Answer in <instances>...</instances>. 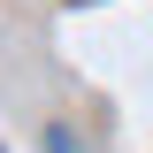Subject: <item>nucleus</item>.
Segmentation results:
<instances>
[{
    "label": "nucleus",
    "mask_w": 153,
    "mask_h": 153,
    "mask_svg": "<svg viewBox=\"0 0 153 153\" xmlns=\"http://www.w3.org/2000/svg\"><path fill=\"white\" fill-rule=\"evenodd\" d=\"M46 153H92V146H84L69 123H54V130H46Z\"/></svg>",
    "instance_id": "obj_1"
}]
</instances>
